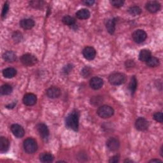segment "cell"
I'll use <instances>...</instances> for the list:
<instances>
[{
    "mask_svg": "<svg viewBox=\"0 0 163 163\" xmlns=\"http://www.w3.org/2000/svg\"><path fill=\"white\" fill-rule=\"evenodd\" d=\"M79 112L76 109L73 110L66 118V127L75 131H77L79 127Z\"/></svg>",
    "mask_w": 163,
    "mask_h": 163,
    "instance_id": "cell-1",
    "label": "cell"
},
{
    "mask_svg": "<svg viewBox=\"0 0 163 163\" xmlns=\"http://www.w3.org/2000/svg\"><path fill=\"white\" fill-rule=\"evenodd\" d=\"M24 149L28 154H33L38 149V145L35 139L32 138H27L24 141Z\"/></svg>",
    "mask_w": 163,
    "mask_h": 163,
    "instance_id": "cell-2",
    "label": "cell"
},
{
    "mask_svg": "<svg viewBox=\"0 0 163 163\" xmlns=\"http://www.w3.org/2000/svg\"><path fill=\"white\" fill-rule=\"evenodd\" d=\"M126 80L125 75L120 73H114L110 75L108 78L109 82L113 86H119L124 83Z\"/></svg>",
    "mask_w": 163,
    "mask_h": 163,
    "instance_id": "cell-3",
    "label": "cell"
},
{
    "mask_svg": "<svg viewBox=\"0 0 163 163\" xmlns=\"http://www.w3.org/2000/svg\"><path fill=\"white\" fill-rule=\"evenodd\" d=\"M97 113L101 118H107L111 117L113 115L114 110L110 106L103 105L98 108Z\"/></svg>",
    "mask_w": 163,
    "mask_h": 163,
    "instance_id": "cell-4",
    "label": "cell"
},
{
    "mask_svg": "<svg viewBox=\"0 0 163 163\" xmlns=\"http://www.w3.org/2000/svg\"><path fill=\"white\" fill-rule=\"evenodd\" d=\"M20 61L25 66H32L37 63L38 59L34 55L31 54H26L20 57Z\"/></svg>",
    "mask_w": 163,
    "mask_h": 163,
    "instance_id": "cell-5",
    "label": "cell"
},
{
    "mask_svg": "<svg viewBox=\"0 0 163 163\" xmlns=\"http://www.w3.org/2000/svg\"><path fill=\"white\" fill-rule=\"evenodd\" d=\"M147 35L145 31L142 29H138L134 31L132 34V38L134 42L137 44H141L144 42L147 39Z\"/></svg>",
    "mask_w": 163,
    "mask_h": 163,
    "instance_id": "cell-6",
    "label": "cell"
},
{
    "mask_svg": "<svg viewBox=\"0 0 163 163\" xmlns=\"http://www.w3.org/2000/svg\"><path fill=\"white\" fill-rule=\"evenodd\" d=\"M149 124L147 119L144 117H139L135 122V127L137 130L140 131H147L149 128Z\"/></svg>",
    "mask_w": 163,
    "mask_h": 163,
    "instance_id": "cell-7",
    "label": "cell"
},
{
    "mask_svg": "<svg viewBox=\"0 0 163 163\" xmlns=\"http://www.w3.org/2000/svg\"><path fill=\"white\" fill-rule=\"evenodd\" d=\"M36 129L41 138L45 140L48 139L49 136V130L47 126L45 124L43 123L38 124L36 126Z\"/></svg>",
    "mask_w": 163,
    "mask_h": 163,
    "instance_id": "cell-8",
    "label": "cell"
},
{
    "mask_svg": "<svg viewBox=\"0 0 163 163\" xmlns=\"http://www.w3.org/2000/svg\"><path fill=\"white\" fill-rule=\"evenodd\" d=\"M10 129L13 134L18 138H23L25 134V131L24 128L19 124H14L12 125Z\"/></svg>",
    "mask_w": 163,
    "mask_h": 163,
    "instance_id": "cell-9",
    "label": "cell"
},
{
    "mask_svg": "<svg viewBox=\"0 0 163 163\" xmlns=\"http://www.w3.org/2000/svg\"><path fill=\"white\" fill-rule=\"evenodd\" d=\"M107 147L110 151H116L119 149L120 142L118 139L115 138H110L107 141Z\"/></svg>",
    "mask_w": 163,
    "mask_h": 163,
    "instance_id": "cell-10",
    "label": "cell"
},
{
    "mask_svg": "<svg viewBox=\"0 0 163 163\" xmlns=\"http://www.w3.org/2000/svg\"><path fill=\"white\" fill-rule=\"evenodd\" d=\"M89 84L92 89H93L94 90H98L103 87V79L99 77L95 76L91 79Z\"/></svg>",
    "mask_w": 163,
    "mask_h": 163,
    "instance_id": "cell-11",
    "label": "cell"
},
{
    "mask_svg": "<svg viewBox=\"0 0 163 163\" xmlns=\"http://www.w3.org/2000/svg\"><path fill=\"white\" fill-rule=\"evenodd\" d=\"M82 54L87 60H91L95 58L96 55V52L93 47H86L82 51Z\"/></svg>",
    "mask_w": 163,
    "mask_h": 163,
    "instance_id": "cell-12",
    "label": "cell"
},
{
    "mask_svg": "<svg viewBox=\"0 0 163 163\" xmlns=\"http://www.w3.org/2000/svg\"><path fill=\"white\" fill-rule=\"evenodd\" d=\"M37 97L36 95L32 93L26 94L23 97V102L26 106H33L36 104Z\"/></svg>",
    "mask_w": 163,
    "mask_h": 163,
    "instance_id": "cell-13",
    "label": "cell"
},
{
    "mask_svg": "<svg viewBox=\"0 0 163 163\" xmlns=\"http://www.w3.org/2000/svg\"><path fill=\"white\" fill-rule=\"evenodd\" d=\"M46 94L49 98L55 99L59 97L60 96L61 91L57 87H51L47 90Z\"/></svg>",
    "mask_w": 163,
    "mask_h": 163,
    "instance_id": "cell-14",
    "label": "cell"
},
{
    "mask_svg": "<svg viewBox=\"0 0 163 163\" xmlns=\"http://www.w3.org/2000/svg\"><path fill=\"white\" fill-rule=\"evenodd\" d=\"M160 8V4L156 1H150L146 4V9L150 13H156Z\"/></svg>",
    "mask_w": 163,
    "mask_h": 163,
    "instance_id": "cell-15",
    "label": "cell"
},
{
    "mask_svg": "<svg viewBox=\"0 0 163 163\" xmlns=\"http://www.w3.org/2000/svg\"><path fill=\"white\" fill-rule=\"evenodd\" d=\"M34 21L31 18H24L20 21V26L24 29H31L34 26Z\"/></svg>",
    "mask_w": 163,
    "mask_h": 163,
    "instance_id": "cell-16",
    "label": "cell"
},
{
    "mask_svg": "<svg viewBox=\"0 0 163 163\" xmlns=\"http://www.w3.org/2000/svg\"><path fill=\"white\" fill-rule=\"evenodd\" d=\"M10 147L9 140L3 136L0 138V152L1 153L7 152Z\"/></svg>",
    "mask_w": 163,
    "mask_h": 163,
    "instance_id": "cell-17",
    "label": "cell"
},
{
    "mask_svg": "<svg viewBox=\"0 0 163 163\" xmlns=\"http://www.w3.org/2000/svg\"><path fill=\"white\" fill-rule=\"evenodd\" d=\"M117 23V18H113L108 19L106 23V28L108 31V32L112 34L114 33L115 31V26Z\"/></svg>",
    "mask_w": 163,
    "mask_h": 163,
    "instance_id": "cell-18",
    "label": "cell"
},
{
    "mask_svg": "<svg viewBox=\"0 0 163 163\" xmlns=\"http://www.w3.org/2000/svg\"><path fill=\"white\" fill-rule=\"evenodd\" d=\"M91 15L90 12L86 8H82L79 10L76 13V16L78 18L84 20V19H87L89 18Z\"/></svg>",
    "mask_w": 163,
    "mask_h": 163,
    "instance_id": "cell-19",
    "label": "cell"
},
{
    "mask_svg": "<svg viewBox=\"0 0 163 163\" xmlns=\"http://www.w3.org/2000/svg\"><path fill=\"white\" fill-rule=\"evenodd\" d=\"M54 156L52 154L49 153V152H44L41 154L39 155V160L41 162L44 163H48L51 162L54 160Z\"/></svg>",
    "mask_w": 163,
    "mask_h": 163,
    "instance_id": "cell-20",
    "label": "cell"
},
{
    "mask_svg": "<svg viewBox=\"0 0 163 163\" xmlns=\"http://www.w3.org/2000/svg\"><path fill=\"white\" fill-rule=\"evenodd\" d=\"M3 59L8 63H12L15 60L16 54L13 51H7L3 54Z\"/></svg>",
    "mask_w": 163,
    "mask_h": 163,
    "instance_id": "cell-21",
    "label": "cell"
},
{
    "mask_svg": "<svg viewBox=\"0 0 163 163\" xmlns=\"http://www.w3.org/2000/svg\"><path fill=\"white\" fill-rule=\"evenodd\" d=\"M151 57V52L148 49H143L139 54V59L141 61H146Z\"/></svg>",
    "mask_w": 163,
    "mask_h": 163,
    "instance_id": "cell-22",
    "label": "cell"
},
{
    "mask_svg": "<svg viewBox=\"0 0 163 163\" xmlns=\"http://www.w3.org/2000/svg\"><path fill=\"white\" fill-rule=\"evenodd\" d=\"M17 74V70L13 68H8L3 71V76L7 78H12Z\"/></svg>",
    "mask_w": 163,
    "mask_h": 163,
    "instance_id": "cell-23",
    "label": "cell"
},
{
    "mask_svg": "<svg viewBox=\"0 0 163 163\" xmlns=\"http://www.w3.org/2000/svg\"><path fill=\"white\" fill-rule=\"evenodd\" d=\"M137 89V80L135 76H133L129 85V89L131 94H134Z\"/></svg>",
    "mask_w": 163,
    "mask_h": 163,
    "instance_id": "cell-24",
    "label": "cell"
},
{
    "mask_svg": "<svg viewBox=\"0 0 163 163\" xmlns=\"http://www.w3.org/2000/svg\"><path fill=\"white\" fill-rule=\"evenodd\" d=\"M62 21L65 25L69 26H73L75 25V19L70 15L65 16L62 19Z\"/></svg>",
    "mask_w": 163,
    "mask_h": 163,
    "instance_id": "cell-25",
    "label": "cell"
},
{
    "mask_svg": "<svg viewBox=\"0 0 163 163\" xmlns=\"http://www.w3.org/2000/svg\"><path fill=\"white\" fill-rule=\"evenodd\" d=\"M146 64L149 67H156L159 65V60L155 57L151 56L146 61Z\"/></svg>",
    "mask_w": 163,
    "mask_h": 163,
    "instance_id": "cell-26",
    "label": "cell"
},
{
    "mask_svg": "<svg viewBox=\"0 0 163 163\" xmlns=\"http://www.w3.org/2000/svg\"><path fill=\"white\" fill-rule=\"evenodd\" d=\"M12 91L13 89L11 86L8 84H5L1 87V91H0V92H1V94L2 95L5 96V95L10 94L12 92Z\"/></svg>",
    "mask_w": 163,
    "mask_h": 163,
    "instance_id": "cell-27",
    "label": "cell"
},
{
    "mask_svg": "<svg viewBox=\"0 0 163 163\" xmlns=\"http://www.w3.org/2000/svg\"><path fill=\"white\" fill-rule=\"evenodd\" d=\"M128 12L129 14H131V15L136 16L141 13V9L138 6H133L129 8Z\"/></svg>",
    "mask_w": 163,
    "mask_h": 163,
    "instance_id": "cell-28",
    "label": "cell"
},
{
    "mask_svg": "<svg viewBox=\"0 0 163 163\" xmlns=\"http://www.w3.org/2000/svg\"><path fill=\"white\" fill-rule=\"evenodd\" d=\"M91 73H92V69L89 66L84 67L82 69V70L81 71V75L84 78L89 77Z\"/></svg>",
    "mask_w": 163,
    "mask_h": 163,
    "instance_id": "cell-29",
    "label": "cell"
},
{
    "mask_svg": "<svg viewBox=\"0 0 163 163\" xmlns=\"http://www.w3.org/2000/svg\"><path fill=\"white\" fill-rule=\"evenodd\" d=\"M30 5L34 8H42L44 6V2L42 1H32L30 2Z\"/></svg>",
    "mask_w": 163,
    "mask_h": 163,
    "instance_id": "cell-30",
    "label": "cell"
},
{
    "mask_svg": "<svg viewBox=\"0 0 163 163\" xmlns=\"http://www.w3.org/2000/svg\"><path fill=\"white\" fill-rule=\"evenodd\" d=\"M12 38L15 42H21L23 36H22V34L20 32L15 31L12 34Z\"/></svg>",
    "mask_w": 163,
    "mask_h": 163,
    "instance_id": "cell-31",
    "label": "cell"
},
{
    "mask_svg": "<svg viewBox=\"0 0 163 163\" xmlns=\"http://www.w3.org/2000/svg\"><path fill=\"white\" fill-rule=\"evenodd\" d=\"M110 3L115 8H120L123 6L124 2L122 0H112V1H110Z\"/></svg>",
    "mask_w": 163,
    "mask_h": 163,
    "instance_id": "cell-32",
    "label": "cell"
},
{
    "mask_svg": "<svg viewBox=\"0 0 163 163\" xmlns=\"http://www.w3.org/2000/svg\"><path fill=\"white\" fill-rule=\"evenodd\" d=\"M154 118L159 123H162L163 121V115L162 112H157L154 115Z\"/></svg>",
    "mask_w": 163,
    "mask_h": 163,
    "instance_id": "cell-33",
    "label": "cell"
},
{
    "mask_svg": "<svg viewBox=\"0 0 163 163\" xmlns=\"http://www.w3.org/2000/svg\"><path fill=\"white\" fill-rule=\"evenodd\" d=\"M8 10H9V5L7 2H6L5 4H4V6L3 7V10H2V17H5L7 15V13H8Z\"/></svg>",
    "mask_w": 163,
    "mask_h": 163,
    "instance_id": "cell-34",
    "label": "cell"
},
{
    "mask_svg": "<svg viewBox=\"0 0 163 163\" xmlns=\"http://www.w3.org/2000/svg\"><path fill=\"white\" fill-rule=\"evenodd\" d=\"M72 68H73V66L71 65H68L67 66H66L65 67L63 68V72L65 74H68L72 70Z\"/></svg>",
    "mask_w": 163,
    "mask_h": 163,
    "instance_id": "cell-35",
    "label": "cell"
},
{
    "mask_svg": "<svg viewBox=\"0 0 163 163\" xmlns=\"http://www.w3.org/2000/svg\"><path fill=\"white\" fill-rule=\"evenodd\" d=\"M125 65L127 68H133L134 66H135V63L134 62V60H126Z\"/></svg>",
    "mask_w": 163,
    "mask_h": 163,
    "instance_id": "cell-36",
    "label": "cell"
},
{
    "mask_svg": "<svg viewBox=\"0 0 163 163\" xmlns=\"http://www.w3.org/2000/svg\"><path fill=\"white\" fill-rule=\"evenodd\" d=\"M118 162H119V157L118 155H114L109 160L110 163H117Z\"/></svg>",
    "mask_w": 163,
    "mask_h": 163,
    "instance_id": "cell-37",
    "label": "cell"
},
{
    "mask_svg": "<svg viewBox=\"0 0 163 163\" xmlns=\"http://www.w3.org/2000/svg\"><path fill=\"white\" fill-rule=\"evenodd\" d=\"M82 3L85 5H87V6H92L95 2L93 1V0H86V1H83Z\"/></svg>",
    "mask_w": 163,
    "mask_h": 163,
    "instance_id": "cell-38",
    "label": "cell"
},
{
    "mask_svg": "<svg viewBox=\"0 0 163 163\" xmlns=\"http://www.w3.org/2000/svg\"><path fill=\"white\" fill-rule=\"evenodd\" d=\"M15 105H16V102H15H15H13V103H11V104H9V105H7L6 107H7V108H13L15 107Z\"/></svg>",
    "mask_w": 163,
    "mask_h": 163,
    "instance_id": "cell-39",
    "label": "cell"
},
{
    "mask_svg": "<svg viewBox=\"0 0 163 163\" xmlns=\"http://www.w3.org/2000/svg\"><path fill=\"white\" fill-rule=\"evenodd\" d=\"M161 162L162 160H159V159H152V160H150V162Z\"/></svg>",
    "mask_w": 163,
    "mask_h": 163,
    "instance_id": "cell-40",
    "label": "cell"
},
{
    "mask_svg": "<svg viewBox=\"0 0 163 163\" xmlns=\"http://www.w3.org/2000/svg\"><path fill=\"white\" fill-rule=\"evenodd\" d=\"M124 162H133V160L127 159V160H124Z\"/></svg>",
    "mask_w": 163,
    "mask_h": 163,
    "instance_id": "cell-41",
    "label": "cell"
},
{
    "mask_svg": "<svg viewBox=\"0 0 163 163\" xmlns=\"http://www.w3.org/2000/svg\"><path fill=\"white\" fill-rule=\"evenodd\" d=\"M160 155H161V156H163V154H162V147H161V148H160Z\"/></svg>",
    "mask_w": 163,
    "mask_h": 163,
    "instance_id": "cell-42",
    "label": "cell"
}]
</instances>
